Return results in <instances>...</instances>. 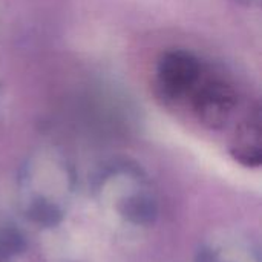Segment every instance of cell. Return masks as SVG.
I'll list each match as a JSON object with an SVG mask.
<instances>
[{"mask_svg":"<svg viewBox=\"0 0 262 262\" xmlns=\"http://www.w3.org/2000/svg\"><path fill=\"white\" fill-rule=\"evenodd\" d=\"M233 155L246 166L261 164V124L258 115L250 117L238 129L233 144Z\"/></svg>","mask_w":262,"mask_h":262,"instance_id":"cell-1","label":"cell"},{"mask_svg":"<svg viewBox=\"0 0 262 262\" xmlns=\"http://www.w3.org/2000/svg\"><path fill=\"white\" fill-rule=\"evenodd\" d=\"M127 216L132 218L137 223H143L146 220H150L154 215V209H152V203L146 201L143 198H135L130 200L127 203V210H126Z\"/></svg>","mask_w":262,"mask_h":262,"instance_id":"cell-2","label":"cell"},{"mask_svg":"<svg viewBox=\"0 0 262 262\" xmlns=\"http://www.w3.org/2000/svg\"><path fill=\"white\" fill-rule=\"evenodd\" d=\"M21 239L18 235L11 233V232H3L0 233V253L2 255H11L20 250Z\"/></svg>","mask_w":262,"mask_h":262,"instance_id":"cell-3","label":"cell"}]
</instances>
